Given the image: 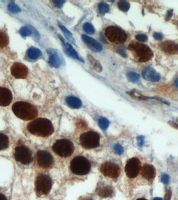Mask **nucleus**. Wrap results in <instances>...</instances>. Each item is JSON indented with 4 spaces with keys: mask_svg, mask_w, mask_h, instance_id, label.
<instances>
[{
    "mask_svg": "<svg viewBox=\"0 0 178 200\" xmlns=\"http://www.w3.org/2000/svg\"><path fill=\"white\" fill-rule=\"evenodd\" d=\"M27 129L32 135L41 137H49L54 131L51 121L43 118H39L30 122L27 126Z\"/></svg>",
    "mask_w": 178,
    "mask_h": 200,
    "instance_id": "1",
    "label": "nucleus"
},
{
    "mask_svg": "<svg viewBox=\"0 0 178 200\" xmlns=\"http://www.w3.org/2000/svg\"><path fill=\"white\" fill-rule=\"evenodd\" d=\"M12 111L17 117L24 121H31L37 117L38 110L34 105L27 102L19 101L15 103Z\"/></svg>",
    "mask_w": 178,
    "mask_h": 200,
    "instance_id": "2",
    "label": "nucleus"
},
{
    "mask_svg": "<svg viewBox=\"0 0 178 200\" xmlns=\"http://www.w3.org/2000/svg\"><path fill=\"white\" fill-rule=\"evenodd\" d=\"M129 49L132 51L138 62L144 63L151 60L154 56L153 52L148 45L134 42L129 45Z\"/></svg>",
    "mask_w": 178,
    "mask_h": 200,
    "instance_id": "3",
    "label": "nucleus"
},
{
    "mask_svg": "<svg viewBox=\"0 0 178 200\" xmlns=\"http://www.w3.org/2000/svg\"><path fill=\"white\" fill-rule=\"evenodd\" d=\"M72 173L78 176H84L90 173L91 169L90 162L82 156L75 157L70 163Z\"/></svg>",
    "mask_w": 178,
    "mask_h": 200,
    "instance_id": "4",
    "label": "nucleus"
},
{
    "mask_svg": "<svg viewBox=\"0 0 178 200\" xmlns=\"http://www.w3.org/2000/svg\"><path fill=\"white\" fill-rule=\"evenodd\" d=\"M52 149L58 155L66 158L72 155L75 147L73 142L63 139L56 140L53 145Z\"/></svg>",
    "mask_w": 178,
    "mask_h": 200,
    "instance_id": "5",
    "label": "nucleus"
},
{
    "mask_svg": "<svg viewBox=\"0 0 178 200\" xmlns=\"http://www.w3.org/2000/svg\"><path fill=\"white\" fill-rule=\"evenodd\" d=\"M79 141L82 148L87 150L93 149L100 146V136L96 132H86L80 136Z\"/></svg>",
    "mask_w": 178,
    "mask_h": 200,
    "instance_id": "6",
    "label": "nucleus"
},
{
    "mask_svg": "<svg viewBox=\"0 0 178 200\" xmlns=\"http://www.w3.org/2000/svg\"><path fill=\"white\" fill-rule=\"evenodd\" d=\"M52 187V181L49 175L40 174L35 181V191L39 196L48 195Z\"/></svg>",
    "mask_w": 178,
    "mask_h": 200,
    "instance_id": "7",
    "label": "nucleus"
},
{
    "mask_svg": "<svg viewBox=\"0 0 178 200\" xmlns=\"http://www.w3.org/2000/svg\"><path fill=\"white\" fill-rule=\"evenodd\" d=\"M105 37L110 42L117 45L123 44L127 39L126 32L121 29L115 26H110L105 30Z\"/></svg>",
    "mask_w": 178,
    "mask_h": 200,
    "instance_id": "8",
    "label": "nucleus"
},
{
    "mask_svg": "<svg viewBox=\"0 0 178 200\" xmlns=\"http://www.w3.org/2000/svg\"><path fill=\"white\" fill-rule=\"evenodd\" d=\"M15 159L23 165H29L32 162L33 157L30 150L25 145H19L15 148Z\"/></svg>",
    "mask_w": 178,
    "mask_h": 200,
    "instance_id": "9",
    "label": "nucleus"
},
{
    "mask_svg": "<svg viewBox=\"0 0 178 200\" xmlns=\"http://www.w3.org/2000/svg\"><path fill=\"white\" fill-rule=\"evenodd\" d=\"M100 170L104 176L111 179L117 178L121 173L119 166L110 162H105L102 164L101 166Z\"/></svg>",
    "mask_w": 178,
    "mask_h": 200,
    "instance_id": "10",
    "label": "nucleus"
},
{
    "mask_svg": "<svg viewBox=\"0 0 178 200\" xmlns=\"http://www.w3.org/2000/svg\"><path fill=\"white\" fill-rule=\"evenodd\" d=\"M141 169L140 160L137 157H133L127 160L124 170L128 178H134L138 176Z\"/></svg>",
    "mask_w": 178,
    "mask_h": 200,
    "instance_id": "11",
    "label": "nucleus"
},
{
    "mask_svg": "<svg viewBox=\"0 0 178 200\" xmlns=\"http://www.w3.org/2000/svg\"><path fill=\"white\" fill-rule=\"evenodd\" d=\"M37 160L39 166L43 169L51 168L54 163V160L52 154L48 151L45 150L38 151Z\"/></svg>",
    "mask_w": 178,
    "mask_h": 200,
    "instance_id": "12",
    "label": "nucleus"
},
{
    "mask_svg": "<svg viewBox=\"0 0 178 200\" xmlns=\"http://www.w3.org/2000/svg\"><path fill=\"white\" fill-rule=\"evenodd\" d=\"M11 74L17 79H25L28 74V69L21 63H15L11 68Z\"/></svg>",
    "mask_w": 178,
    "mask_h": 200,
    "instance_id": "13",
    "label": "nucleus"
},
{
    "mask_svg": "<svg viewBox=\"0 0 178 200\" xmlns=\"http://www.w3.org/2000/svg\"><path fill=\"white\" fill-rule=\"evenodd\" d=\"M142 75L144 79L151 82H157L161 78L160 74L151 66L146 67L143 70Z\"/></svg>",
    "mask_w": 178,
    "mask_h": 200,
    "instance_id": "14",
    "label": "nucleus"
},
{
    "mask_svg": "<svg viewBox=\"0 0 178 200\" xmlns=\"http://www.w3.org/2000/svg\"><path fill=\"white\" fill-rule=\"evenodd\" d=\"M13 99V94L9 89L0 86V106L7 107Z\"/></svg>",
    "mask_w": 178,
    "mask_h": 200,
    "instance_id": "15",
    "label": "nucleus"
},
{
    "mask_svg": "<svg viewBox=\"0 0 178 200\" xmlns=\"http://www.w3.org/2000/svg\"><path fill=\"white\" fill-rule=\"evenodd\" d=\"M161 50L168 54H178V44L175 42L167 41L161 43L159 45Z\"/></svg>",
    "mask_w": 178,
    "mask_h": 200,
    "instance_id": "16",
    "label": "nucleus"
},
{
    "mask_svg": "<svg viewBox=\"0 0 178 200\" xmlns=\"http://www.w3.org/2000/svg\"><path fill=\"white\" fill-rule=\"evenodd\" d=\"M83 41L87 45L92 51L96 52H100L102 51L103 47L100 43H99L97 41H96L94 39L92 38L91 37H89L85 35H82L81 36Z\"/></svg>",
    "mask_w": 178,
    "mask_h": 200,
    "instance_id": "17",
    "label": "nucleus"
},
{
    "mask_svg": "<svg viewBox=\"0 0 178 200\" xmlns=\"http://www.w3.org/2000/svg\"><path fill=\"white\" fill-rule=\"evenodd\" d=\"M141 175L143 178L148 181H151L156 176V170L154 167L150 164H144L141 167Z\"/></svg>",
    "mask_w": 178,
    "mask_h": 200,
    "instance_id": "18",
    "label": "nucleus"
},
{
    "mask_svg": "<svg viewBox=\"0 0 178 200\" xmlns=\"http://www.w3.org/2000/svg\"><path fill=\"white\" fill-rule=\"evenodd\" d=\"M59 39H61L62 43H63V45H64V48L65 50L66 53H67V55H68L69 56L73 57V59H77L80 61L83 62V60L80 59L79 56L78 55V53L76 51H75V50L73 49L72 45H70L69 43H67L61 36L59 35Z\"/></svg>",
    "mask_w": 178,
    "mask_h": 200,
    "instance_id": "19",
    "label": "nucleus"
},
{
    "mask_svg": "<svg viewBox=\"0 0 178 200\" xmlns=\"http://www.w3.org/2000/svg\"><path fill=\"white\" fill-rule=\"evenodd\" d=\"M113 189L108 186H100L96 189V192L98 195L103 198L110 197L113 195Z\"/></svg>",
    "mask_w": 178,
    "mask_h": 200,
    "instance_id": "20",
    "label": "nucleus"
},
{
    "mask_svg": "<svg viewBox=\"0 0 178 200\" xmlns=\"http://www.w3.org/2000/svg\"><path fill=\"white\" fill-rule=\"evenodd\" d=\"M66 102L69 107L73 108H79L82 105L81 100L73 96L67 97L66 98Z\"/></svg>",
    "mask_w": 178,
    "mask_h": 200,
    "instance_id": "21",
    "label": "nucleus"
},
{
    "mask_svg": "<svg viewBox=\"0 0 178 200\" xmlns=\"http://www.w3.org/2000/svg\"><path fill=\"white\" fill-rule=\"evenodd\" d=\"M9 145V139L7 135L0 133V150L7 149Z\"/></svg>",
    "mask_w": 178,
    "mask_h": 200,
    "instance_id": "22",
    "label": "nucleus"
},
{
    "mask_svg": "<svg viewBox=\"0 0 178 200\" xmlns=\"http://www.w3.org/2000/svg\"><path fill=\"white\" fill-rule=\"evenodd\" d=\"M87 59L89 62H90L91 65H92L93 68L96 71V72H101L102 70V66L101 64L97 61L96 60L94 59V57L92 56L88 55Z\"/></svg>",
    "mask_w": 178,
    "mask_h": 200,
    "instance_id": "23",
    "label": "nucleus"
},
{
    "mask_svg": "<svg viewBox=\"0 0 178 200\" xmlns=\"http://www.w3.org/2000/svg\"><path fill=\"white\" fill-rule=\"evenodd\" d=\"M28 55L31 59L36 60L42 55V53L37 48H31L28 51Z\"/></svg>",
    "mask_w": 178,
    "mask_h": 200,
    "instance_id": "24",
    "label": "nucleus"
},
{
    "mask_svg": "<svg viewBox=\"0 0 178 200\" xmlns=\"http://www.w3.org/2000/svg\"><path fill=\"white\" fill-rule=\"evenodd\" d=\"M9 39L5 32L0 30V48H3L8 44Z\"/></svg>",
    "mask_w": 178,
    "mask_h": 200,
    "instance_id": "25",
    "label": "nucleus"
},
{
    "mask_svg": "<svg viewBox=\"0 0 178 200\" xmlns=\"http://www.w3.org/2000/svg\"><path fill=\"white\" fill-rule=\"evenodd\" d=\"M49 63L55 68H59L61 65V60L59 56L54 54L51 55L49 59Z\"/></svg>",
    "mask_w": 178,
    "mask_h": 200,
    "instance_id": "26",
    "label": "nucleus"
},
{
    "mask_svg": "<svg viewBox=\"0 0 178 200\" xmlns=\"http://www.w3.org/2000/svg\"><path fill=\"white\" fill-rule=\"evenodd\" d=\"M59 27L61 28V30L64 33V35L65 36L66 38H67V40H68L70 42H72V43H75V40L73 38V36L72 35V33L69 30H68V29L64 26L59 24Z\"/></svg>",
    "mask_w": 178,
    "mask_h": 200,
    "instance_id": "27",
    "label": "nucleus"
},
{
    "mask_svg": "<svg viewBox=\"0 0 178 200\" xmlns=\"http://www.w3.org/2000/svg\"><path fill=\"white\" fill-rule=\"evenodd\" d=\"M118 7L122 11L127 12L130 7V5L127 1H120L118 3Z\"/></svg>",
    "mask_w": 178,
    "mask_h": 200,
    "instance_id": "28",
    "label": "nucleus"
},
{
    "mask_svg": "<svg viewBox=\"0 0 178 200\" xmlns=\"http://www.w3.org/2000/svg\"><path fill=\"white\" fill-rule=\"evenodd\" d=\"M83 29L86 33H88L89 35H92L95 32V29L93 26L88 22H86L84 24L83 26Z\"/></svg>",
    "mask_w": 178,
    "mask_h": 200,
    "instance_id": "29",
    "label": "nucleus"
},
{
    "mask_svg": "<svg viewBox=\"0 0 178 200\" xmlns=\"http://www.w3.org/2000/svg\"><path fill=\"white\" fill-rule=\"evenodd\" d=\"M127 78L129 81L133 83H137L139 80L140 76L135 72H129L127 74Z\"/></svg>",
    "mask_w": 178,
    "mask_h": 200,
    "instance_id": "30",
    "label": "nucleus"
},
{
    "mask_svg": "<svg viewBox=\"0 0 178 200\" xmlns=\"http://www.w3.org/2000/svg\"><path fill=\"white\" fill-rule=\"evenodd\" d=\"M99 11L102 14H105L109 12L110 7L107 4L102 2L99 5Z\"/></svg>",
    "mask_w": 178,
    "mask_h": 200,
    "instance_id": "31",
    "label": "nucleus"
},
{
    "mask_svg": "<svg viewBox=\"0 0 178 200\" xmlns=\"http://www.w3.org/2000/svg\"><path fill=\"white\" fill-rule=\"evenodd\" d=\"M99 122L100 127L103 129H106L109 125V121L108 120H107L104 118H101L100 119H99Z\"/></svg>",
    "mask_w": 178,
    "mask_h": 200,
    "instance_id": "32",
    "label": "nucleus"
},
{
    "mask_svg": "<svg viewBox=\"0 0 178 200\" xmlns=\"http://www.w3.org/2000/svg\"><path fill=\"white\" fill-rule=\"evenodd\" d=\"M135 39L140 42H146L148 41V37L147 36L144 34H139L135 36Z\"/></svg>",
    "mask_w": 178,
    "mask_h": 200,
    "instance_id": "33",
    "label": "nucleus"
},
{
    "mask_svg": "<svg viewBox=\"0 0 178 200\" xmlns=\"http://www.w3.org/2000/svg\"><path fill=\"white\" fill-rule=\"evenodd\" d=\"M161 182L164 184H168L170 182V177L167 174H164L161 178Z\"/></svg>",
    "mask_w": 178,
    "mask_h": 200,
    "instance_id": "34",
    "label": "nucleus"
},
{
    "mask_svg": "<svg viewBox=\"0 0 178 200\" xmlns=\"http://www.w3.org/2000/svg\"><path fill=\"white\" fill-rule=\"evenodd\" d=\"M20 32H21V34L23 36H27L30 35L31 33L30 30H29L28 29L26 28V27H23V28L21 29Z\"/></svg>",
    "mask_w": 178,
    "mask_h": 200,
    "instance_id": "35",
    "label": "nucleus"
},
{
    "mask_svg": "<svg viewBox=\"0 0 178 200\" xmlns=\"http://www.w3.org/2000/svg\"><path fill=\"white\" fill-rule=\"evenodd\" d=\"M53 3L58 8H61L63 6L64 3H65V1H62V0H57V1H53Z\"/></svg>",
    "mask_w": 178,
    "mask_h": 200,
    "instance_id": "36",
    "label": "nucleus"
},
{
    "mask_svg": "<svg viewBox=\"0 0 178 200\" xmlns=\"http://www.w3.org/2000/svg\"><path fill=\"white\" fill-rule=\"evenodd\" d=\"M153 37H154V38L155 40L160 41V40H162L163 39V35L160 32H155L153 33Z\"/></svg>",
    "mask_w": 178,
    "mask_h": 200,
    "instance_id": "37",
    "label": "nucleus"
},
{
    "mask_svg": "<svg viewBox=\"0 0 178 200\" xmlns=\"http://www.w3.org/2000/svg\"><path fill=\"white\" fill-rule=\"evenodd\" d=\"M173 10L170 9L167 12L166 15V21H169L170 20V18H171L172 15H173Z\"/></svg>",
    "mask_w": 178,
    "mask_h": 200,
    "instance_id": "38",
    "label": "nucleus"
},
{
    "mask_svg": "<svg viewBox=\"0 0 178 200\" xmlns=\"http://www.w3.org/2000/svg\"><path fill=\"white\" fill-rule=\"evenodd\" d=\"M171 195L172 192L171 189H168L165 196V200H170L171 198Z\"/></svg>",
    "mask_w": 178,
    "mask_h": 200,
    "instance_id": "39",
    "label": "nucleus"
},
{
    "mask_svg": "<svg viewBox=\"0 0 178 200\" xmlns=\"http://www.w3.org/2000/svg\"><path fill=\"white\" fill-rule=\"evenodd\" d=\"M169 125L171 126L172 128H173L176 129L177 130H178V124L176 122H174L173 121H169L168 122Z\"/></svg>",
    "mask_w": 178,
    "mask_h": 200,
    "instance_id": "40",
    "label": "nucleus"
},
{
    "mask_svg": "<svg viewBox=\"0 0 178 200\" xmlns=\"http://www.w3.org/2000/svg\"><path fill=\"white\" fill-rule=\"evenodd\" d=\"M117 50L118 53H119L121 55L123 56H124V57H127V55H126V53H125V51H124V48H119Z\"/></svg>",
    "mask_w": 178,
    "mask_h": 200,
    "instance_id": "41",
    "label": "nucleus"
},
{
    "mask_svg": "<svg viewBox=\"0 0 178 200\" xmlns=\"http://www.w3.org/2000/svg\"><path fill=\"white\" fill-rule=\"evenodd\" d=\"M0 200H7V198L3 194L0 193Z\"/></svg>",
    "mask_w": 178,
    "mask_h": 200,
    "instance_id": "42",
    "label": "nucleus"
},
{
    "mask_svg": "<svg viewBox=\"0 0 178 200\" xmlns=\"http://www.w3.org/2000/svg\"><path fill=\"white\" fill-rule=\"evenodd\" d=\"M175 84L176 87L178 88V78H176V79L175 80Z\"/></svg>",
    "mask_w": 178,
    "mask_h": 200,
    "instance_id": "43",
    "label": "nucleus"
},
{
    "mask_svg": "<svg viewBox=\"0 0 178 200\" xmlns=\"http://www.w3.org/2000/svg\"><path fill=\"white\" fill-rule=\"evenodd\" d=\"M153 200H163V199H162V198H161L156 197V198H155L153 199Z\"/></svg>",
    "mask_w": 178,
    "mask_h": 200,
    "instance_id": "44",
    "label": "nucleus"
},
{
    "mask_svg": "<svg viewBox=\"0 0 178 200\" xmlns=\"http://www.w3.org/2000/svg\"><path fill=\"white\" fill-rule=\"evenodd\" d=\"M81 200H92L91 198H83L81 199Z\"/></svg>",
    "mask_w": 178,
    "mask_h": 200,
    "instance_id": "45",
    "label": "nucleus"
},
{
    "mask_svg": "<svg viewBox=\"0 0 178 200\" xmlns=\"http://www.w3.org/2000/svg\"><path fill=\"white\" fill-rule=\"evenodd\" d=\"M137 200H146V199H145V198H138V199H137Z\"/></svg>",
    "mask_w": 178,
    "mask_h": 200,
    "instance_id": "46",
    "label": "nucleus"
},
{
    "mask_svg": "<svg viewBox=\"0 0 178 200\" xmlns=\"http://www.w3.org/2000/svg\"><path fill=\"white\" fill-rule=\"evenodd\" d=\"M176 121H177V122H178V117L176 118Z\"/></svg>",
    "mask_w": 178,
    "mask_h": 200,
    "instance_id": "47",
    "label": "nucleus"
}]
</instances>
